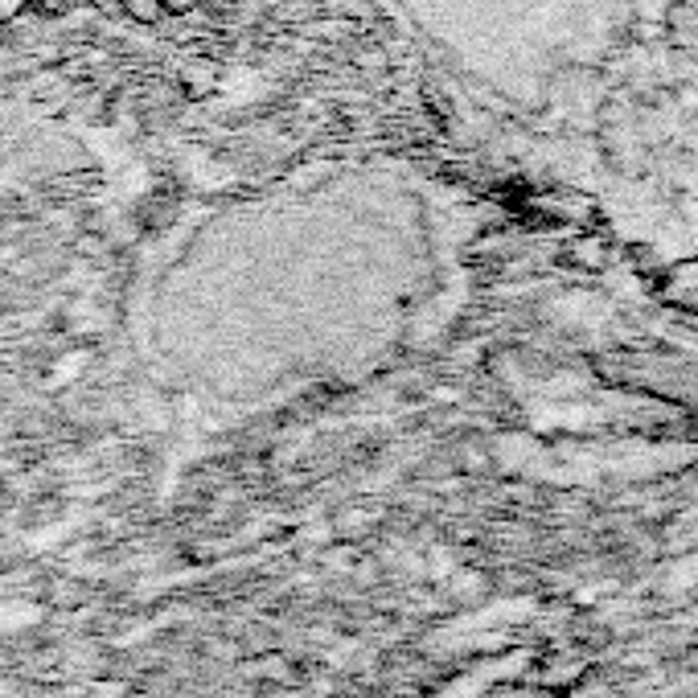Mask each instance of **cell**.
<instances>
[{"label":"cell","instance_id":"obj_1","mask_svg":"<svg viewBox=\"0 0 698 698\" xmlns=\"http://www.w3.org/2000/svg\"><path fill=\"white\" fill-rule=\"evenodd\" d=\"M116 9H123V13L132 21H140V25H156V21L165 17L161 0H116Z\"/></svg>","mask_w":698,"mask_h":698},{"label":"cell","instance_id":"obj_2","mask_svg":"<svg viewBox=\"0 0 698 698\" xmlns=\"http://www.w3.org/2000/svg\"><path fill=\"white\" fill-rule=\"evenodd\" d=\"M193 4H198V0H161V9H165V13H173V17H186Z\"/></svg>","mask_w":698,"mask_h":698},{"label":"cell","instance_id":"obj_3","mask_svg":"<svg viewBox=\"0 0 698 698\" xmlns=\"http://www.w3.org/2000/svg\"><path fill=\"white\" fill-rule=\"evenodd\" d=\"M83 4H91V9H116V0H83Z\"/></svg>","mask_w":698,"mask_h":698},{"label":"cell","instance_id":"obj_4","mask_svg":"<svg viewBox=\"0 0 698 698\" xmlns=\"http://www.w3.org/2000/svg\"><path fill=\"white\" fill-rule=\"evenodd\" d=\"M198 4H210V9H230L235 0H198Z\"/></svg>","mask_w":698,"mask_h":698},{"label":"cell","instance_id":"obj_5","mask_svg":"<svg viewBox=\"0 0 698 698\" xmlns=\"http://www.w3.org/2000/svg\"><path fill=\"white\" fill-rule=\"evenodd\" d=\"M17 4H21V0H0V13H13Z\"/></svg>","mask_w":698,"mask_h":698}]
</instances>
